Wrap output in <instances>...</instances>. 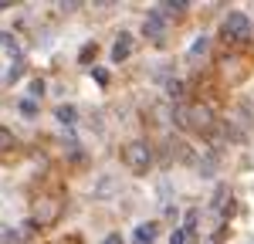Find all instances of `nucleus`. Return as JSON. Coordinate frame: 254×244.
Segmentation results:
<instances>
[{
    "label": "nucleus",
    "instance_id": "nucleus-20",
    "mask_svg": "<svg viewBox=\"0 0 254 244\" xmlns=\"http://www.w3.org/2000/svg\"><path fill=\"white\" fill-rule=\"evenodd\" d=\"M95 58V44H85V51H81V61H92Z\"/></svg>",
    "mask_w": 254,
    "mask_h": 244
},
{
    "label": "nucleus",
    "instance_id": "nucleus-19",
    "mask_svg": "<svg viewBox=\"0 0 254 244\" xmlns=\"http://www.w3.org/2000/svg\"><path fill=\"white\" fill-rule=\"evenodd\" d=\"M92 75H95V81H98V85H109V75H105V68H95Z\"/></svg>",
    "mask_w": 254,
    "mask_h": 244
},
{
    "label": "nucleus",
    "instance_id": "nucleus-12",
    "mask_svg": "<svg viewBox=\"0 0 254 244\" xmlns=\"http://www.w3.org/2000/svg\"><path fill=\"white\" fill-rule=\"evenodd\" d=\"M187 7H190L187 0H166V3H163V10H170V14H180V10H187Z\"/></svg>",
    "mask_w": 254,
    "mask_h": 244
},
{
    "label": "nucleus",
    "instance_id": "nucleus-18",
    "mask_svg": "<svg viewBox=\"0 0 254 244\" xmlns=\"http://www.w3.org/2000/svg\"><path fill=\"white\" fill-rule=\"evenodd\" d=\"M170 95H173L176 102L183 99V85H180V81H170Z\"/></svg>",
    "mask_w": 254,
    "mask_h": 244
},
{
    "label": "nucleus",
    "instance_id": "nucleus-15",
    "mask_svg": "<svg viewBox=\"0 0 254 244\" xmlns=\"http://www.w3.org/2000/svg\"><path fill=\"white\" fill-rule=\"evenodd\" d=\"M0 244H20L17 231H0Z\"/></svg>",
    "mask_w": 254,
    "mask_h": 244
},
{
    "label": "nucleus",
    "instance_id": "nucleus-11",
    "mask_svg": "<svg viewBox=\"0 0 254 244\" xmlns=\"http://www.w3.org/2000/svg\"><path fill=\"white\" fill-rule=\"evenodd\" d=\"M0 48H3V51H10V55H20V48H17V41H14L10 31H0Z\"/></svg>",
    "mask_w": 254,
    "mask_h": 244
},
{
    "label": "nucleus",
    "instance_id": "nucleus-13",
    "mask_svg": "<svg viewBox=\"0 0 254 244\" xmlns=\"http://www.w3.org/2000/svg\"><path fill=\"white\" fill-rule=\"evenodd\" d=\"M17 109H20V116H38V102L34 99H24Z\"/></svg>",
    "mask_w": 254,
    "mask_h": 244
},
{
    "label": "nucleus",
    "instance_id": "nucleus-4",
    "mask_svg": "<svg viewBox=\"0 0 254 244\" xmlns=\"http://www.w3.org/2000/svg\"><path fill=\"white\" fill-rule=\"evenodd\" d=\"M214 109H210V105H200V102H196V105H190V129H200V132H210V129H214Z\"/></svg>",
    "mask_w": 254,
    "mask_h": 244
},
{
    "label": "nucleus",
    "instance_id": "nucleus-6",
    "mask_svg": "<svg viewBox=\"0 0 254 244\" xmlns=\"http://www.w3.org/2000/svg\"><path fill=\"white\" fill-rule=\"evenodd\" d=\"M156 234H159V224H156V221L139 224L136 234H132V244H153V241H156Z\"/></svg>",
    "mask_w": 254,
    "mask_h": 244
},
{
    "label": "nucleus",
    "instance_id": "nucleus-2",
    "mask_svg": "<svg viewBox=\"0 0 254 244\" xmlns=\"http://www.w3.org/2000/svg\"><path fill=\"white\" fill-rule=\"evenodd\" d=\"M122 156H126V166L129 170H136V173H146L149 170V163H153V149H149V142H129L126 149H122Z\"/></svg>",
    "mask_w": 254,
    "mask_h": 244
},
{
    "label": "nucleus",
    "instance_id": "nucleus-21",
    "mask_svg": "<svg viewBox=\"0 0 254 244\" xmlns=\"http://www.w3.org/2000/svg\"><path fill=\"white\" fill-rule=\"evenodd\" d=\"M105 244H122V238H119V234H109V238H105Z\"/></svg>",
    "mask_w": 254,
    "mask_h": 244
},
{
    "label": "nucleus",
    "instance_id": "nucleus-16",
    "mask_svg": "<svg viewBox=\"0 0 254 244\" xmlns=\"http://www.w3.org/2000/svg\"><path fill=\"white\" fill-rule=\"evenodd\" d=\"M20 75H24V64H20V61H14V68L7 71V81H17Z\"/></svg>",
    "mask_w": 254,
    "mask_h": 244
},
{
    "label": "nucleus",
    "instance_id": "nucleus-7",
    "mask_svg": "<svg viewBox=\"0 0 254 244\" xmlns=\"http://www.w3.org/2000/svg\"><path fill=\"white\" fill-rule=\"evenodd\" d=\"M129 48H132V38H129V34H119V41L112 44V61L122 64V61L129 58Z\"/></svg>",
    "mask_w": 254,
    "mask_h": 244
},
{
    "label": "nucleus",
    "instance_id": "nucleus-3",
    "mask_svg": "<svg viewBox=\"0 0 254 244\" xmlns=\"http://www.w3.org/2000/svg\"><path fill=\"white\" fill-rule=\"evenodd\" d=\"M58 214H61V203L58 200H51V197H44V200L34 203V227H48V224H55L58 221Z\"/></svg>",
    "mask_w": 254,
    "mask_h": 244
},
{
    "label": "nucleus",
    "instance_id": "nucleus-10",
    "mask_svg": "<svg viewBox=\"0 0 254 244\" xmlns=\"http://www.w3.org/2000/svg\"><path fill=\"white\" fill-rule=\"evenodd\" d=\"M173 122L180 125V129H190V105H187V102H176V109H173Z\"/></svg>",
    "mask_w": 254,
    "mask_h": 244
},
{
    "label": "nucleus",
    "instance_id": "nucleus-17",
    "mask_svg": "<svg viewBox=\"0 0 254 244\" xmlns=\"http://www.w3.org/2000/svg\"><path fill=\"white\" fill-rule=\"evenodd\" d=\"M170 244H187V227L173 231V234H170Z\"/></svg>",
    "mask_w": 254,
    "mask_h": 244
},
{
    "label": "nucleus",
    "instance_id": "nucleus-5",
    "mask_svg": "<svg viewBox=\"0 0 254 244\" xmlns=\"http://www.w3.org/2000/svg\"><path fill=\"white\" fill-rule=\"evenodd\" d=\"M142 34L153 41V44H163V41H166V24H163V17H159V14H149L146 24H142Z\"/></svg>",
    "mask_w": 254,
    "mask_h": 244
},
{
    "label": "nucleus",
    "instance_id": "nucleus-1",
    "mask_svg": "<svg viewBox=\"0 0 254 244\" xmlns=\"http://www.w3.org/2000/svg\"><path fill=\"white\" fill-rule=\"evenodd\" d=\"M248 34H251V17L241 10H231L220 24V41H227V44H241Z\"/></svg>",
    "mask_w": 254,
    "mask_h": 244
},
{
    "label": "nucleus",
    "instance_id": "nucleus-9",
    "mask_svg": "<svg viewBox=\"0 0 254 244\" xmlns=\"http://www.w3.org/2000/svg\"><path fill=\"white\" fill-rule=\"evenodd\" d=\"M14 149H17V136H14L10 129H3V125H0V156H10Z\"/></svg>",
    "mask_w": 254,
    "mask_h": 244
},
{
    "label": "nucleus",
    "instance_id": "nucleus-14",
    "mask_svg": "<svg viewBox=\"0 0 254 244\" xmlns=\"http://www.w3.org/2000/svg\"><path fill=\"white\" fill-rule=\"evenodd\" d=\"M27 92L38 99V95H44V78H31V85H27Z\"/></svg>",
    "mask_w": 254,
    "mask_h": 244
},
{
    "label": "nucleus",
    "instance_id": "nucleus-8",
    "mask_svg": "<svg viewBox=\"0 0 254 244\" xmlns=\"http://www.w3.org/2000/svg\"><path fill=\"white\" fill-rule=\"evenodd\" d=\"M55 119H58L61 125H75V122H78V109H75V105H58V109H55Z\"/></svg>",
    "mask_w": 254,
    "mask_h": 244
}]
</instances>
